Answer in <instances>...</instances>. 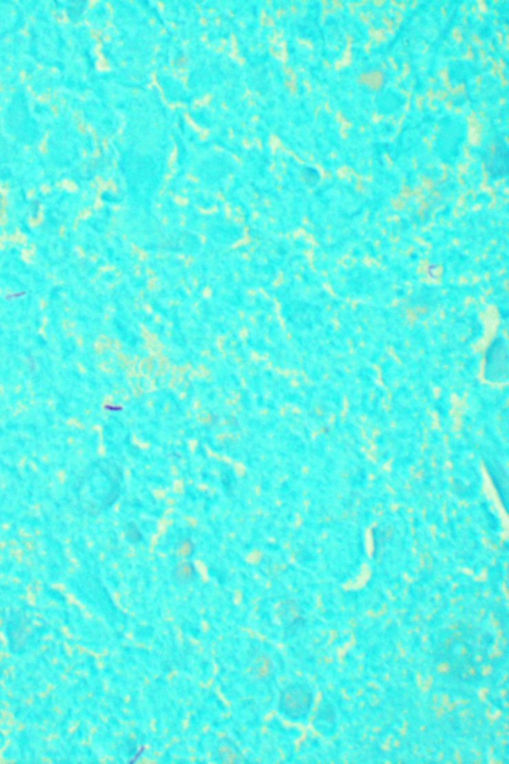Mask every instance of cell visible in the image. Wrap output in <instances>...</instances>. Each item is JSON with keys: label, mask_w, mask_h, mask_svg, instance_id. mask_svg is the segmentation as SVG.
Instances as JSON below:
<instances>
[{"label": "cell", "mask_w": 509, "mask_h": 764, "mask_svg": "<svg viewBox=\"0 0 509 764\" xmlns=\"http://www.w3.org/2000/svg\"><path fill=\"white\" fill-rule=\"evenodd\" d=\"M25 295H26V292H20V293H12V295H8V297H6V299L11 300V299H15V298H17H17L23 297V296H25Z\"/></svg>", "instance_id": "obj_12"}, {"label": "cell", "mask_w": 509, "mask_h": 764, "mask_svg": "<svg viewBox=\"0 0 509 764\" xmlns=\"http://www.w3.org/2000/svg\"><path fill=\"white\" fill-rule=\"evenodd\" d=\"M313 727L324 736L333 734L336 727L335 712L331 703H320L313 721Z\"/></svg>", "instance_id": "obj_6"}, {"label": "cell", "mask_w": 509, "mask_h": 764, "mask_svg": "<svg viewBox=\"0 0 509 764\" xmlns=\"http://www.w3.org/2000/svg\"><path fill=\"white\" fill-rule=\"evenodd\" d=\"M127 539H129V541L131 542H138L143 539L140 530H138L136 524H129V526H127Z\"/></svg>", "instance_id": "obj_10"}, {"label": "cell", "mask_w": 509, "mask_h": 764, "mask_svg": "<svg viewBox=\"0 0 509 764\" xmlns=\"http://www.w3.org/2000/svg\"><path fill=\"white\" fill-rule=\"evenodd\" d=\"M486 374L492 382L508 380V346L502 338L493 340L486 353Z\"/></svg>", "instance_id": "obj_3"}, {"label": "cell", "mask_w": 509, "mask_h": 764, "mask_svg": "<svg viewBox=\"0 0 509 764\" xmlns=\"http://www.w3.org/2000/svg\"><path fill=\"white\" fill-rule=\"evenodd\" d=\"M441 655L442 660L457 678L470 682L479 675L474 660V651L464 638L457 636L448 640Z\"/></svg>", "instance_id": "obj_1"}, {"label": "cell", "mask_w": 509, "mask_h": 764, "mask_svg": "<svg viewBox=\"0 0 509 764\" xmlns=\"http://www.w3.org/2000/svg\"><path fill=\"white\" fill-rule=\"evenodd\" d=\"M315 703L311 688L306 685L293 684L284 688L280 694L279 710L287 718L293 721L306 719Z\"/></svg>", "instance_id": "obj_2"}, {"label": "cell", "mask_w": 509, "mask_h": 764, "mask_svg": "<svg viewBox=\"0 0 509 764\" xmlns=\"http://www.w3.org/2000/svg\"><path fill=\"white\" fill-rule=\"evenodd\" d=\"M278 617L284 630L291 634L304 624V610L295 600H286L278 607Z\"/></svg>", "instance_id": "obj_5"}, {"label": "cell", "mask_w": 509, "mask_h": 764, "mask_svg": "<svg viewBox=\"0 0 509 764\" xmlns=\"http://www.w3.org/2000/svg\"><path fill=\"white\" fill-rule=\"evenodd\" d=\"M508 147L502 138L495 141L490 156L486 160V169L495 178L506 176L508 172Z\"/></svg>", "instance_id": "obj_4"}, {"label": "cell", "mask_w": 509, "mask_h": 764, "mask_svg": "<svg viewBox=\"0 0 509 764\" xmlns=\"http://www.w3.org/2000/svg\"><path fill=\"white\" fill-rule=\"evenodd\" d=\"M254 669L256 674H257V676L260 677V678H270V676L272 675V663L267 658H263V660H260L259 662H257Z\"/></svg>", "instance_id": "obj_9"}, {"label": "cell", "mask_w": 509, "mask_h": 764, "mask_svg": "<svg viewBox=\"0 0 509 764\" xmlns=\"http://www.w3.org/2000/svg\"><path fill=\"white\" fill-rule=\"evenodd\" d=\"M217 756L224 763H238L242 761L241 754L232 741L227 738L221 739L217 747Z\"/></svg>", "instance_id": "obj_7"}, {"label": "cell", "mask_w": 509, "mask_h": 764, "mask_svg": "<svg viewBox=\"0 0 509 764\" xmlns=\"http://www.w3.org/2000/svg\"><path fill=\"white\" fill-rule=\"evenodd\" d=\"M172 577L174 581L180 586H187L191 584L196 578V568L190 561H183L177 564L172 571Z\"/></svg>", "instance_id": "obj_8"}, {"label": "cell", "mask_w": 509, "mask_h": 764, "mask_svg": "<svg viewBox=\"0 0 509 764\" xmlns=\"http://www.w3.org/2000/svg\"><path fill=\"white\" fill-rule=\"evenodd\" d=\"M178 550L180 551V553H183V555H187L188 557V555H191V553H194V544H192L191 541H187V539H186V541H183V544H181L180 550Z\"/></svg>", "instance_id": "obj_11"}]
</instances>
